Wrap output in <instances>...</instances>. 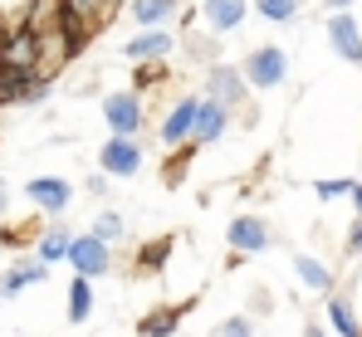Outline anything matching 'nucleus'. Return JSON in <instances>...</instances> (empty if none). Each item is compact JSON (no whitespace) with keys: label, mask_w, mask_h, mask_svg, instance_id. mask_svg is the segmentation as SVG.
<instances>
[{"label":"nucleus","mask_w":362,"mask_h":337,"mask_svg":"<svg viewBox=\"0 0 362 337\" xmlns=\"http://www.w3.org/2000/svg\"><path fill=\"white\" fill-rule=\"evenodd\" d=\"M240 78L250 83V88H279V83L289 78V54H284L279 45H259V49L245 54Z\"/></svg>","instance_id":"nucleus-1"},{"label":"nucleus","mask_w":362,"mask_h":337,"mask_svg":"<svg viewBox=\"0 0 362 337\" xmlns=\"http://www.w3.org/2000/svg\"><path fill=\"white\" fill-rule=\"evenodd\" d=\"M49 78H40V69H0V108H30L45 103Z\"/></svg>","instance_id":"nucleus-2"},{"label":"nucleus","mask_w":362,"mask_h":337,"mask_svg":"<svg viewBox=\"0 0 362 337\" xmlns=\"http://www.w3.org/2000/svg\"><path fill=\"white\" fill-rule=\"evenodd\" d=\"M69 264H74V274L78 279H108L113 274V244H103V240H93V235H74L69 240Z\"/></svg>","instance_id":"nucleus-3"},{"label":"nucleus","mask_w":362,"mask_h":337,"mask_svg":"<svg viewBox=\"0 0 362 337\" xmlns=\"http://www.w3.org/2000/svg\"><path fill=\"white\" fill-rule=\"evenodd\" d=\"M226 244H230V254H264L269 244H274V225L264 220V215H235V220L226 225Z\"/></svg>","instance_id":"nucleus-4"},{"label":"nucleus","mask_w":362,"mask_h":337,"mask_svg":"<svg viewBox=\"0 0 362 337\" xmlns=\"http://www.w3.org/2000/svg\"><path fill=\"white\" fill-rule=\"evenodd\" d=\"M98 167H103L108 181L137 176V171H142V142H137V137H108V142L98 147Z\"/></svg>","instance_id":"nucleus-5"},{"label":"nucleus","mask_w":362,"mask_h":337,"mask_svg":"<svg viewBox=\"0 0 362 337\" xmlns=\"http://www.w3.org/2000/svg\"><path fill=\"white\" fill-rule=\"evenodd\" d=\"M103 122H108L113 137H137L142 132V93H132V88L108 93L103 98Z\"/></svg>","instance_id":"nucleus-6"},{"label":"nucleus","mask_w":362,"mask_h":337,"mask_svg":"<svg viewBox=\"0 0 362 337\" xmlns=\"http://www.w3.org/2000/svg\"><path fill=\"white\" fill-rule=\"evenodd\" d=\"M206 98L221 103L226 112H240V103H245L240 69H235V64H211V69H206Z\"/></svg>","instance_id":"nucleus-7"},{"label":"nucleus","mask_w":362,"mask_h":337,"mask_svg":"<svg viewBox=\"0 0 362 337\" xmlns=\"http://www.w3.org/2000/svg\"><path fill=\"white\" fill-rule=\"evenodd\" d=\"M196 303H201V293H191V298H181V303H162V308H152V313H142V318H137V337H177L181 318H186Z\"/></svg>","instance_id":"nucleus-8"},{"label":"nucleus","mask_w":362,"mask_h":337,"mask_svg":"<svg viewBox=\"0 0 362 337\" xmlns=\"http://www.w3.org/2000/svg\"><path fill=\"white\" fill-rule=\"evenodd\" d=\"M25 196H30V206L49 211L54 220L74 206V186H69L64 176H35V181H25Z\"/></svg>","instance_id":"nucleus-9"},{"label":"nucleus","mask_w":362,"mask_h":337,"mask_svg":"<svg viewBox=\"0 0 362 337\" xmlns=\"http://www.w3.org/2000/svg\"><path fill=\"white\" fill-rule=\"evenodd\" d=\"M196 103H201V93H186V98H177L172 108H167V117H162V147L167 152H177V147H186L191 142V122H196Z\"/></svg>","instance_id":"nucleus-10"},{"label":"nucleus","mask_w":362,"mask_h":337,"mask_svg":"<svg viewBox=\"0 0 362 337\" xmlns=\"http://www.w3.org/2000/svg\"><path fill=\"white\" fill-rule=\"evenodd\" d=\"M0 64H5V69H40V35H30L25 25L5 30V40H0Z\"/></svg>","instance_id":"nucleus-11"},{"label":"nucleus","mask_w":362,"mask_h":337,"mask_svg":"<svg viewBox=\"0 0 362 337\" xmlns=\"http://www.w3.org/2000/svg\"><path fill=\"white\" fill-rule=\"evenodd\" d=\"M177 49V40H172V30H137L127 45H122V59L127 64H157V59H167Z\"/></svg>","instance_id":"nucleus-12"},{"label":"nucleus","mask_w":362,"mask_h":337,"mask_svg":"<svg viewBox=\"0 0 362 337\" xmlns=\"http://www.w3.org/2000/svg\"><path fill=\"white\" fill-rule=\"evenodd\" d=\"M230 132V112L221 108V103H211V98H201L196 103V122H191V142L196 147H211V142H221Z\"/></svg>","instance_id":"nucleus-13"},{"label":"nucleus","mask_w":362,"mask_h":337,"mask_svg":"<svg viewBox=\"0 0 362 337\" xmlns=\"http://www.w3.org/2000/svg\"><path fill=\"white\" fill-rule=\"evenodd\" d=\"M49 274V264H40L35 254H20L15 264H5V274H0V298H20L30 283H45Z\"/></svg>","instance_id":"nucleus-14"},{"label":"nucleus","mask_w":362,"mask_h":337,"mask_svg":"<svg viewBox=\"0 0 362 337\" xmlns=\"http://www.w3.org/2000/svg\"><path fill=\"white\" fill-rule=\"evenodd\" d=\"M245 0H201V25H206V35H230V30H240L245 20Z\"/></svg>","instance_id":"nucleus-15"},{"label":"nucleus","mask_w":362,"mask_h":337,"mask_svg":"<svg viewBox=\"0 0 362 337\" xmlns=\"http://www.w3.org/2000/svg\"><path fill=\"white\" fill-rule=\"evenodd\" d=\"M328 40H333V49L348 59V64H362V35H358V20L348 10H333L328 15Z\"/></svg>","instance_id":"nucleus-16"},{"label":"nucleus","mask_w":362,"mask_h":337,"mask_svg":"<svg viewBox=\"0 0 362 337\" xmlns=\"http://www.w3.org/2000/svg\"><path fill=\"white\" fill-rule=\"evenodd\" d=\"M69 240H74V230H69V220H49L45 230H40V240L30 244L35 249V259L40 264H59V259H69Z\"/></svg>","instance_id":"nucleus-17"},{"label":"nucleus","mask_w":362,"mask_h":337,"mask_svg":"<svg viewBox=\"0 0 362 337\" xmlns=\"http://www.w3.org/2000/svg\"><path fill=\"white\" fill-rule=\"evenodd\" d=\"M132 25L137 30H167V20L181 15V0H132Z\"/></svg>","instance_id":"nucleus-18"},{"label":"nucleus","mask_w":362,"mask_h":337,"mask_svg":"<svg viewBox=\"0 0 362 337\" xmlns=\"http://www.w3.org/2000/svg\"><path fill=\"white\" fill-rule=\"evenodd\" d=\"M172 244H177V235L147 240V244L137 249V259H132V274H137V279H152V274H162V269H167V259H172Z\"/></svg>","instance_id":"nucleus-19"},{"label":"nucleus","mask_w":362,"mask_h":337,"mask_svg":"<svg viewBox=\"0 0 362 337\" xmlns=\"http://www.w3.org/2000/svg\"><path fill=\"white\" fill-rule=\"evenodd\" d=\"M93 303H98L93 283L74 274V283H69V298H64V318H69L74 328H83V323H88V313H93Z\"/></svg>","instance_id":"nucleus-20"},{"label":"nucleus","mask_w":362,"mask_h":337,"mask_svg":"<svg viewBox=\"0 0 362 337\" xmlns=\"http://www.w3.org/2000/svg\"><path fill=\"white\" fill-rule=\"evenodd\" d=\"M294 274H299V283H303V288H313L318 298H328V293H333V269H328V264H318L313 254H294Z\"/></svg>","instance_id":"nucleus-21"},{"label":"nucleus","mask_w":362,"mask_h":337,"mask_svg":"<svg viewBox=\"0 0 362 337\" xmlns=\"http://www.w3.org/2000/svg\"><path fill=\"white\" fill-rule=\"evenodd\" d=\"M328 323H333L343 337H362V323H358V313H353V298H348L343 288L328 293Z\"/></svg>","instance_id":"nucleus-22"},{"label":"nucleus","mask_w":362,"mask_h":337,"mask_svg":"<svg viewBox=\"0 0 362 337\" xmlns=\"http://www.w3.org/2000/svg\"><path fill=\"white\" fill-rule=\"evenodd\" d=\"M181 54H186V64H196V69H211V64H221V45H216V35H196V30H186Z\"/></svg>","instance_id":"nucleus-23"},{"label":"nucleus","mask_w":362,"mask_h":337,"mask_svg":"<svg viewBox=\"0 0 362 337\" xmlns=\"http://www.w3.org/2000/svg\"><path fill=\"white\" fill-rule=\"evenodd\" d=\"M167 78H172L167 59H157V64H132V93H142V88H162Z\"/></svg>","instance_id":"nucleus-24"},{"label":"nucleus","mask_w":362,"mask_h":337,"mask_svg":"<svg viewBox=\"0 0 362 337\" xmlns=\"http://www.w3.org/2000/svg\"><path fill=\"white\" fill-rule=\"evenodd\" d=\"M88 235H93V240H103V244H113V240H122V235H127V220H122L118 211H98Z\"/></svg>","instance_id":"nucleus-25"},{"label":"nucleus","mask_w":362,"mask_h":337,"mask_svg":"<svg viewBox=\"0 0 362 337\" xmlns=\"http://www.w3.org/2000/svg\"><path fill=\"white\" fill-rule=\"evenodd\" d=\"M196 152H201V147H196V142H186V147H177V152H172V157H167V176H162V186H167V191H172V186H181V176H186V167H191V157H196Z\"/></svg>","instance_id":"nucleus-26"},{"label":"nucleus","mask_w":362,"mask_h":337,"mask_svg":"<svg viewBox=\"0 0 362 337\" xmlns=\"http://www.w3.org/2000/svg\"><path fill=\"white\" fill-rule=\"evenodd\" d=\"M64 15H74V20H83V25H103V0H59Z\"/></svg>","instance_id":"nucleus-27"},{"label":"nucleus","mask_w":362,"mask_h":337,"mask_svg":"<svg viewBox=\"0 0 362 337\" xmlns=\"http://www.w3.org/2000/svg\"><path fill=\"white\" fill-rule=\"evenodd\" d=\"M255 10H259V20L284 25V20H294V15H299V0H255Z\"/></svg>","instance_id":"nucleus-28"},{"label":"nucleus","mask_w":362,"mask_h":337,"mask_svg":"<svg viewBox=\"0 0 362 337\" xmlns=\"http://www.w3.org/2000/svg\"><path fill=\"white\" fill-rule=\"evenodd\" d=\"M211 337H255V318L250 313H235V318H226V323H216Z\"/></svg>","instance_id":"nucleus-29"},{"label":"nucleus","mask_w":362,"mask_h":337,"mask_svg":"<svg viewBox=\"0 0 362 337\" xmlns=\"http://www.w3.org/2000/svg\"><path fill=\"white\" fill-rule=\"evenodd\" d=\"M348 191H353V181H318V201H338Z\"/></svg>","instance_id":"nucleus-30"},{"label":"nucleus","mask_w":362,"mask_h":337,"mask_svg":"<svg viewBox=\"0 0 362 337\" xmlns=\"http://www.w3.org/2000/svg\"><path fill=\"white\" fill-rule=\"evenodd\" d=\"M269 308H274V298H269L264 288H255V293H250V318H264Z\"/></svg>","instance_id":"nucleus-31"},{"label":"nucleus","mask_w":362,"mask_h":337,"mask_svg":"<svg viewBox=\"0 0 362 337\" xmlns=\"http://www.w3.org/2000/svg\"><path fill=\"white\" fill-rule=\"evenodd\" d=\"M83 191H88V196H98V201H103V196H108V176H88V181H83Z\"/></svg>","instance_id":"nucleus-32"},{"label":"nucleus","mask_w":362,"mask_h":337,"mask_svg":"<svg viewBox=\"0 0 362 337\" xmlns=\"http://www.w3.org/2000/svg\"><path fill=\"white\" fill-rule=\"evenodd\" d=\"M348 254H362V215L353 220V230H348Z\"/></svg>","instance_id":"nucleus-33"},{"label":"nucleus","mask_w":362,"mask_h":337,"mask_svg":"<svg viewBox=\"0 0 362 337\" xmlns=\"http://www.w3.org/2000/svg\"><path fill=\"white\" fill-rule=\"evenodd\" d=\"M10 211V186H5V176H0V215Z\"/></svg>","instance_id":"nucleus-34"},{"label":"nucleus","mask_w":362,"mask_h":337,"mask_svg":"<svg viewBox=\"0 0 362 337\" xmlns=\"http://www.w3.org/2000/svg\"><path fill=\"white\" fill-rule=\"evenodd\" d=\"M348 196H353V211L362 215V186H358V181H353V191H348Z\"/></svg>","instance_id":"nucleus-35"},{"label":"nucleus","mask_w":362,"mask_h":337,"mask_svg":"<svg viewBox=\"0 0 362 337\" xmlns=\"http://www.w3.org/2000/svg\"><path fill=\"white\" fill-rule=\"evenodd\" d=\"M122 0H103V25H108V20H113V10H118Z\"/></svg>","instance_id":"nucleus-36"},{"label":"nucleus","mask_w":362,"mask_h":337,"mask_svg":"<svg viewBox=\"0 0 362 337\" xmlns=\"http://www.w3.org/2000/svg\"><path fill=\"white\" fill-rule=\"evenodd\" d=\"M303 337H328V333H323L318 323H303Z\"/></svg>","instance_id":"nucleus-37"},{"label":"nucleus","mask_w":362,"mask_h":337,"mask_svg":"<svg viewBox=\"0 0 362 337\" xmlns=\"http://www.w3.org/2000/svg\"><path fill=\"white\" fill-rule=\"evenodd\" d=\"M328 5H333V10H348V5H353V0H328Z\"/></svg>","instance_id":"nucleus-38"},{"label":"nucleus","mask_w":362,"mask_h":337,"mask_svg":"<svg viewBox=\"0 0 362 337\" xmlns=\"http://www.w3.org/2000/svg\"><path fill=\"white\" fill-rule=\"evenodd\" d=\"M0 69H5V64H0Z\"/></svg>","instance_id":"nucleus-39"}]
</instances>
